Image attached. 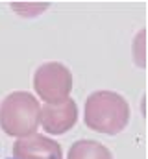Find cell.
<instances>
[{"mask_svg": "<svg viewBox=\"0 0 148 159\" xmlns=\"http://www.w3.org/2000/svg\"><path fill=\"white\" fill-rule=\"evenodd\" d=\"M76 120H78V107L71 98L59 104H44L41 107L39 124H43V128L48 133L54 135L65 133L76 124Z\"/></svg>", "mask_w": 148, "mask_h": 159, "instance_id": "obj_4", "label": "cell"}, {"mask_svg": "<svg viewBox=\"0 0 148 159\" xmlns=\"http://www.w3.org/2000/svg\"><path fill=\"white\" fill-rule=\"evenodd\" d=\"M34 85L44 104H59L69 98L72 89V74L61 63H44L37 69Z\"/></svg>", "mask_w": 148, "mask_h": 159, "instance_id": "obj_3", "label": "cell"}, {"mask_svg": "<svg viewBox=\"0 0 148 159\" xmlns=\"http://www.w3.org/2000/svg\"><path fill=\"white\" fill-rule=\"evenodd\" d=\"M133 57L139 67H145V30L139 32L137 39L133 43Z\"/></svg>", "mask_w": 148, "mask_h": 159, "instance_id": "obj_8", "label": "cell"}, {"mask_svg": "<svg viewBox=\"0 0 148 159\" xmlns=\"http://www.w3.org/2000/svg\"><path fill=\"white\" fill-rule=\"evenodd\" d=\"M69 159H113L111 152L96 141H78L69 150Z\"/></svg>", "mask_w": 148, "mask_h": 159, "instance_id": "obj_6", "label": "cell"}, {"mask_svg": "<svg viewBox=\"0 0 148 159\" xmlns=\"http://www.w3.org/2000/svg\"><path fill=\"white\" fill-rule=\"evenodd\" d=\"M15 159H61V146L39 133L22 137L13 146Z\"/></svg>", "mask_w": 148, "mask_h": 159, "instance_id": "obj_5", "label": "cell"}, {"mask_svg": "<svg viewBox=\"0 0 148 159\" xmlns=\"http://www.w3.org/2000/svg\"><path fill=\"white\" fill-rule=\"evenodd\" d=\"M11 7L22 17H35L48 7V4H11Z\"/></svg>", "mask_w": 148, "mask_h": 159, "instance_id": "obj_7", "label": "cell"}, {"mask_svg": "<svg viewBox=\"0 0 148 159\" xmlns=\"http://www.w3.org/2000/svg\"><path fill=\"white\" fill-rule=\"evenodd\" d=\"M41 120V106L30 93H11L0 106V126L11 137H28L35 133Z\"/></svg>", "mask_w": 148, "mask_h": 159, "instance_id": "obj_2", "label": "cell"}, {"mask_svg": "<svg viewBox=\"0 0 148 159\" xmlns=\"http://www.w3.org/2000/svg\"><path fill=\"white\" fill-rule=\"evenodd\" d=\"M130 119V107L124 96L111 93V91H98L87 98L85 104V124L98 131L115 135L122 131Z\"/></svg>", "mask_w": 148, "mask_h": 159, "instance_id": "obj_1", "label": "cell"}]
</instances>
